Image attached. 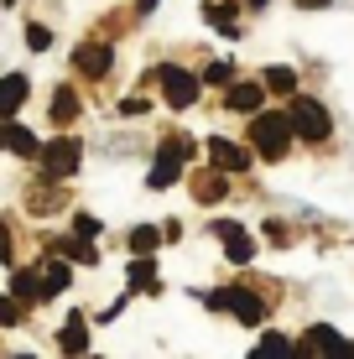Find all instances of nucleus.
Returning <instances> with one entry per match:
<instances>
[{
  "mask_svg": "<svg viewBox=\"0 0 354 359\" xmlns=\"http://www.w3.org/2000/svg\"><path fill=\"white\" fill-rule=\"evenodd\" d=\"M73 115H79V99H73V89H57V94H53V120H57V126H68Z\"/></svg>",
  "mask_w": 354,
  "mask_h": 359,
  "instance_id": "obj_22",
  "label": "nucleus"
},
{
  "mask_svg": "<svg viewBox=\"0 0 354 359\" xmlns=\"http://www.w3.org/2000/svg\"><path fill=\"white\" fill-rule=\"evenodd\" d=\"M130 287H146V292L156 287V261L151 255H136V261H130Z\"/></svg>",
  "mask_w": 354,
  "mask_h": 359,
  "instance_id": "obj_20",
  "label": "nucleus"
},
{
  "mask_svg": "<svg viewBox=\"0 0 354 359\" xmlns=\"http://www.w3.org/2000/svg\"><path fill=\"white\" fill-rule=\"evenodd\" d=\"M79 162H83V146L73 141V135H57V141L42 146V172H47L53 182L73 177V172H79Z\"/></svg>",
  "mask_w": 354,
  "mask_h": 359,
  "instance_id": "obj_5",
  "label": "nucleus"
},
{
  "mask_svg": "<svg viewBox=\"0 0 354 359\" xmlns=\"http://www.w3.org/2000/svg\"><path fill=\"white\" fill-rule=\"evenodd\" d=\"M203 302L214 307V313H235L240 323H261L266 318V302L255 292H240V287H224V292H209L203 297Z\"/></svg>",
  "mask_w": 354,
  "mask_h": 359,
  "instance_id": "obj_4",
  "label": "nucleus"
},
{
  "mask_svg": "<svg viewBox=\"0 0 354 359\" xmlns=\"http://www.w3.org/2000/svg\"><path fill=\"white\" fill-rule=\"evenodd\" d=\"M302 6H308V11H323V6H328V0H302Z\"/></svg>",
  "mask_w": 354,
  "mask_h": 359,
  "instance_id": "obj_30",
  "label": "nucleus"
},
{
  "mask_svg": "<svg viewBox=\"0 0 354 359\" xmlns=\"http://www.w3.org/2000/svg\"><path fill=\"white\" fill-rule=\"evenodd\" d=\"M53 250H57V255H68V261H83V266H94V261H100V250H94V245L83 240V234H73V240H57Z\"/></svg>",
  "mask_w": 354,
  "mask_h": 359,
  "instance_id": "obj_17",
  "label": "nucleus"
},
{
  "mask_svg": "<svg viewBox=\"0 0 354 359\" xmlns=\"http://www.w3.org/2000/svg\"><path fill=\"white\" fill-rule=\"evenodd\" d=\"M203 16H209L219 32H229V36H235V11H229V6H219V0H214V6H203Z\"/></svg>",
  "mask_w": 354,
  "mask_h": 359,
  "instance_id": "obj_25",
  "label": "nucleus"
},
{
  "mask_svg": "<svg viewBox=\"0 0 354 359\" xmlns=\"http://www.w3.org/2000/svg\"><path fill=\"white\" fill-rule=\"evenodd\" d=\"M109 63H115V53H109L104 42H83L79 53H73V68H79L83 79H104V73H109Z\"/></svg>",
  "mask_w": 354,
  "mask_h": 359,
  "instance_id": "obj_9",
  "label": "nucleus"
},
{
  "mask_svg": "<svg viewBox=\"0 0 354 359\" xmlns=\"http://www.w3.org/2000/svg\"><path fill=\"white\" fill-rule=\"evenodd\" d=\"M245 6H266V0H245Z\"/></svg>",
  "mask_w": 354,
  "mask_h": 359,
  "instance_id": "obj_31",
  "label": "nucleus"
},
{
  "mask_svg": "<svg viewBox=\"0 0 354 359\" xmlns=\"http://www.w3.org/2000/svg\"><path fill=\"white\" fill-rule=\"evenodd\" d=\"M188 156H193V141H188V135H167L146 182H151V188H172V182L182 177V162H188Z\"/></svg>",
  "mask_w": 354,
  "mask_h": 359,
  "instance_id": "obj_2",
  "label": "nucleus"
},
{
  "mask_svg": "<svg viewBox=\"0 0 354 359\" xmlns=\"http://www.w3.org/2000/svg\"><path fill=\"white\" fill-rule=\"evenodd\" d=\"M203 79H209V83H224V79H229V63H214L209 73H203Z\"/></svg>",
  "mask_w": 354,
  "mask_h": 359,
  "instance_id": "obj_29",
  "label": "nucleus"
},
{
  "mask_svg": "<svg viewBox=\"0 0 354 359\" xmlns=\"http://www.w3.org/2000/svg\"><path fill=\"white\" fill-rule=\"evenodd\" d=\"M193 193H198V203H219V198H224V177H198Z\"/></svg>",
  "mask_w": 354,
  "mask_h": 359,
  "instance_id": "obj_23",
  "label": "nucleus"
},
{
  "mask_svg": "<svg viewBox=\"0 0 354 359\" xmlns=\"http://www.w3.org/2000/svg\"><path fill=\"white\" fill-rule=\"evenodd\" d=\"M27 42H32V53H47V47H53V32L47 27H27Z\"/></svg>",
  "mask_w": 354,
  "mask_h": 359,
  "instance_id": "obj_26",
  "label": "nucleus"
},
{
  "mask_svg": "<svg viewBox=\"0 0 354 359\" xmlns=\"http://www.w3.org/2000/svg\"><path fill=\"white\" fill-rule=\"evenodd\" d=\"M297 354H308V359H354V344L334 328H308L302 344H297Z\"/></svg>",
  "mask_w": 354,
  "mask_h": 359,
  "instance_id": "obj_6",
  "label": "nucleus"
},
{
  "mask_svg": "<svg viewBox=\"0 0 354 359\" xmlns=\"http://www.w3.org/2000/svg\"><path fill=\"white\" fill-rule=\"evenodd\" d=\"M292 126H297L302 141H328V130H334V120H328V109L318 99L308 94H292Z\"/></svg>",
  "mask_w": 354,
  "mask_h": 359,
  "instance_id": "obj_3",
  "label": "nucleus"
},
{
  "mask_svg": "<svg viewBox=\"0 0 354 359\" xmlns=\"http://www.w3.org/2000/svg\"><path fill=\"white\" fill-rule=\"evenodd\" d=\"M209 162L219 167V172H250V151L245 146H229V141H209Z\"/></svg>",
  "mask_w": 354,
  "mask_h": 359,
  "instance_id": "obj_10",
  "label": "nucleus"
},
{
  "mask_svg": "<svg viewBox=\"0 0 354 359\" xmlns=\"http://www.w3.org/2000/svg\"><path fill=\"white\" fill-rule=\"evenodd\" d=\"M156 83H162V94H167V104H172V109H188L193 99H198V79L182 73V68H172V63L156 68Z\"/></svg>",
  "mask_w": 354,
  "mask_h": 359,
  "instance_id": "obj_7",
  "label": "nucleus"
},
{
  "mask_svg": "<svg viewBox=\"0 0 354 359\" xmlns=\"http://www.w3.org/2000/svg\"><path fill=\"white\" fill-rule=\"evenodd\" d=\"M156 245H162V229H151V224H141V229H130V250L136 255H151Z\"/></svg>",
  "mask_w": 354,
  "mask_h": 359,
  "instance_id": "obj_21",
  "label": "nucleus"
},
{
  "mask_svg": "<svg viewBox=\"0 0 354 359\" xmlns=\"http://www.w3.org/2000/svg\"><path fill=\"white\" fill-rule=\"evenodd\" d=\"M57 349H63V354H83V349H89V328H83V318H68V323H63Z\"/></svg>",
  "mask_w": 354,
  "mask_h": 359,
  "instance_id": "obj_15",
  "label": "nucleus"
},
{
  "mask_svg": "<svg viewBox=\"0 0 354 359\" xmlns=\"http://www.w3.org/2000/svg\"><path fill=\"white\" fill-rule=\"evenodd\" d=\"M0 146L16 156H42V146H36V135L27 126H16V120H0Z\"/></svg>",
  "mask_w": 354,
  "mask_h": 359,
  "instance_id": "obj_11",
  "label": "nucleus"
},
{
  "mask_svg": "<svg viewBox=\"0 0 354 359\" xmlns=\"http://www.w3.org/2000/svg\"><path fill=\"white\" fill-rule=\"evenodd\" d=\"M214 234L224 240V255H229L235 266H250V261H255V240H250V234L235 224V219H219V224H214Z\"/></svg>",
  "mask_w": 354,
  "mask_h": 359,
  "instance_id": "obj_8",
  "label": "nucleus"
},
{
  "mask_svg": "<svg viewBox=\"0 0 354 359\" xmlns=\"http://www.w3.org/2000/svg\"><path fill=\"white\" fill-rule=\"evenodd\" d=\"M261 94H266L261 83H235V89L224 94V104L235 109V115H255V109H261Z\"/></svg>",
  "mask_w": 354,
  "mask_h": 359,
  "instance_id": "obj_13",
  "label": "nucleus"
},
{
  "mask_svg": "<svg viewBox=\"0 0 354 359\" xmlns=\"http://www.w3.org/2000/svg\"><path fill=\"white\" fill-rule=\"evenodd\" d=\"M21 307H27V302H21L16 292L0 297V328H16V323H21Z\"/></svg>",
  "mask_w": 354,
  "mask_h": 359,
  "instance_id": "obj_24",
  "label": "nucleus"
},
{
  "mask_svg": "<svg viewBox=\"0 0 354 359\" xmlns=\"http://www.w3.org/2000/svg\"><path fill=\"white\" fill-rule=\"evenodd\" d=\"M21 104H27V79H21V73L0 79V120H6V115H16Z\"/></svg>",
  "mask_w": 354,
  "mask_h": 359,
  "instance_id": "obj_14",
  "label": "nucleus"
},
{
  "mask_svg": "<svg viewBox=\"0 0 354 359\" xmlns=\"http://www.w3.org/2000/svg\"><path fill=\"white\" fill-rule=\"evenodd\" d=\"M73 234H83V240H94V234H100V219H94V214H79V219H73Z\"/></svg>",
  "mask_w": 354,
  "mask_h": 359,
  "instance_id": "obj_27",
  "label": "nucleus"
},
{
  "mask_svg": "<svg viewBox=\"0 0 354 359\" xmlns=\"http://www.w3.org/2000/svg\"><path fill=\"white\" fill-rule=\"evenodd\" d=\"M292 120L287 115H255V126H250V141H255V151L266 156V162H282L287 156V146H292Z\"/></svg>",
  "mask_w": 354,
  "mask_h": 359,
  "instance_id": "obj_1",
  "label": "nucleus"
},
{
  "mask_svg": "<svg viewBox=\"0 0 354 359\" xmlns=\"http://www.w3.org/2000/svg\"><path fill=\"white\" fill-rule=\"evenodd\" d=\"M297 354V344L287 339V333H266L261 344H255V359H292Z\"/></svg>",
  "mask_w": 354,
  "mask_h": 359,
  "instance_id": "obj_16",
  "label": "nucleus"
},
{
  "mask_svg": "<svg viewBox=\"0 0 354 359\" xmlns=\"http://www.w3.org/2000/svg\"><path fill=\"white\" fill-rule=\"evenodd\" d=\"M42 276H47V297H57V292L68 287V266L57 261V250H53V255L42 261Z\"/></svg>",
  "mask_w": 354,
  "mask_h": 359,
  "instance_id": "obj_19",
  "label": "nucleus"
},
{
  "mask_svg": "<svg viewBox=\"0 0 354 359\" xmlns=\"http://www.w3.org/2000/svg\"><path fill=\"white\" fill-rule=\"evenodd\" d=\"M11 292L21 297V302H47V276L42 271H16V276H11Z\"/></svg>",
  "mask_w": 354,
  "mask_h": 359,
  "instance_id": "obj_12",
  "label": "nucleus"
},
{
  "mask_svg": "<svg viewBox=\"0 0 354 359\" xmlns=\"http://www.w3.org/2000/svg\"><path fill=\"white\" fill-rule=\"evenodd\" d=\"M261 83H266L271 94H297V73L282 68V63H276V68H266V73H261Z\"/></svg>",
  "mask_w": 354,
  "mask_h": 359,
  "instance_id": "obj_18",
  "label": "nucleus"
},
{
  "mask_svg": "<svg viewBox=\"0 0 354 359\" xmlns=\"http://www.w3.org/2000/svg\"><path fill=\"white\" fill-rule=\"evenodd\" d=\"M0 266H11V229H6V219H0Z\"/></svg>",
  "mask_w": 354,
  "mask_h": 359,
  "instance_id": "obj_28",
  "label": "nucleus"
}]
</instances>
